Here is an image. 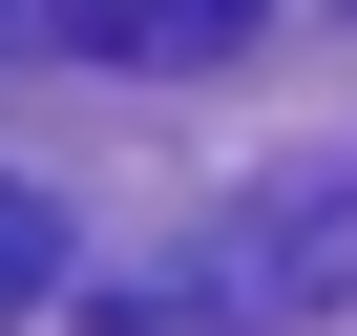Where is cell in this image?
Segmentation results:
<instances>
[{
  "label": "cell",
  "instance_id": "obj_3",
  "mask_svg": "<svg viewBox=\"0 0 357 336\" xmlns=\"http://www.w3.org/2000/svg\"><path fill=\"white\" fill-rule=\"evenodd\" d=\"M43 294H63V211H43V190H0V315H43Z\"/></svg>",
  "mask_w": 357,
  "mask_h": 336
},
{
  "label": "cell",
  "instance_id": "obj_1",
  "mask_svg": "<svg viewBox=\"0 0 357 336\" xmlns=\"http://www.w3.org/2000/svg\"><path fill=\"white\" fill-rule=\"evenodd\" d=\"M336 273H357V190H294V211H252V252L126 273V294H105V336H231V315H315Z\"/></svg>",
  "mask_w": 357,
  "mask_h": 336
},
{
  "label": "cell",
  "instance_id": "obj_2",
  "mask_svg": "<svg viewBox=\"0 0 357 336\" xmlns=\"http://www.w3.org/2000/svg\"><path fill=\"white\" fill-rule=\"evenodd\" d=\"M252 22H273V0H0V43H63V63H147V84H168V63H231Z\"/></svg>",
  "mask_w": 357,
  "mask_h": 336
}]
</instances>
